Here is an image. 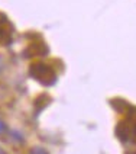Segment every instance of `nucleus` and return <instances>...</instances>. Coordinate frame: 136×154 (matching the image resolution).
Masks as SVG:
<instances>
[{
  "label": "nucleus",
  "mask_w": 136,
  "mask_h": 154,
  "mask_svg": "<svg viewBox=\"0 0 136 154\" xmlns=\"http://www.w3.org/2000/svg\"><path fill=\"white\" fill-rule=\"evenodd\" d=\"M4 131H6V125L0 121V134H1V132H4Z\"/></svg>",
  "instance_id": "3"
},
{
  "label": "nucleus",
  "mask_w": 136,
  "mask_h": 154,
  "mask_svg": "<svg viewBox=\"0 0 136 154\" xmlns=\"http://www.w3.org/2000/svg\"><path fill=\"white\" fill-rule=\"evenodd\" d=\"M31 154H48L43 148H41V147H36V148H34L32 151H31Z\"/></svg>",
  "instance_id": "2"
},
{
  "label": "nucleus",
  "mask_w": 136,
  "mask_h": 154,
  "mask_svg": "<svg viewBox=\"0 0 136 154\" xmlns=\"http://www.w3.org/2000/svg\"><path fill=\"white\" fill-rule=\"evenodd\" d=\"M31 74L45 86H49L55 82V73L46 64H34L31 67Z\"/></svg>",
  "instance_id": "1"
}]
</instances>
